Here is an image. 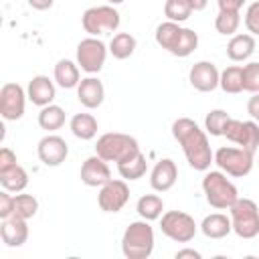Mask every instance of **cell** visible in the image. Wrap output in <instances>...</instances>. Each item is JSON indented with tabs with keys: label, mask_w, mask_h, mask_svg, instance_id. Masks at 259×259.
<instances>
[{
	"label": "cell",
	"mask_w": 259,
	"mask_h": 259,
	"mask_svg": "<svg viewBox=\"0 0 259 259\" xmlns=\"http://www.w3.org/2000/svg\"><path fill=\"white\" fill-rule=\"evenodd\" d=\"M146 170H148V162H146V156L142 152H138L132 158L117 164V172L123 180H138L146 174Z\"/></svg>",
	"instance_id": "obj_24"
},
{
	"label": "cell",
	"mask_w": 259,
	"mask_h": 259,
	"mask_svg": "<svg viewBox=\"0 0 259 259\" xmlns=\"http://www.w3.org/2000/svg\"><path fill=\"white\" fill-rule=\"evenodd\" d=\"M229 210L233 231L241 239H253L259 235V206L251 198H237Z\"/></svg>",
	"instance_id": "obj_5"
},
{
	"label": "cell",
	"mask_w": 259,
	"mask_h": 259,
	"mask_svg": "<svg viewBox=\"0 0 259 259\" xmlns=\"http://www.w3.org/2000/svg\"><path fill=\"white\" fill-rule=\"evenodd\" d=\"M184 257L200 259V253H198L196 249H180V251H176V259H184Z\"/></svg>",
	"instance_id": "obj_42"
},
{
	"label": "cell",
	"mask_w": 259,
	"mask_h": 259,
	"mask_svg": "<svg viewBox=\"0 0 259 259\" xmlns=\"http://www.w3.org/2000/svg\"><path fill=\"white\" fill-rule=\"evenodd\" d=\"M127 200H130V188L125 180L111 178L107 184L99 188V194H97V204L103 212H119Z\"/></svg>",
	"instance_id": "obj_12"
},
{
	"label": "cell",
	"mask_w": 259,
	"mask_h": 259,
	"mask_svg": "<svg viewBox=\"0 0 259 259\" xmlns=\"http://www.w3.org/2000/svg\"><path fill=\"white\" fill-rule=\"evenodd\" d=\"M243 91L259 93V63H247L243 67Z\"/></svg>",
	"instance_id": "obj_36"
},
{
	"label": "cell",
	"mask_w": 259,
	"mask_h": 259,
	"mask_svg": "<svg viewBox=\"0 0 259 259\" xmlns=\"http://www.w3.org/2000/svg\"><path fill=\"white\" fill-rule=\"evenodd\" d=\"M160 231L176 241V243H188L194 239L198 227L194 223V219L188 214V212H182V210H168L160 217Z\"/></svg>",
	"instance_id": "obj_8"
},
{
	"label": "cell",
	"mask_w": 259,
	"mask_h": 259,
	"mask_svg": "<svg viewBox=\"0 0 259 259\" xmlns=\"http://www.w3.org/2000/svg\"><path fill=\"white\" fill-rule=\"evenodd\" d=\"M188 2H190V6H192L194 12H196V10H204L206 4H208V0H188Z\"/></svg>",
	"instance_id": "obj_44"
},
{
	"label": "cell",
	"mask_w": 259,
	"mask_h": 259,
	"mask_svg": "<svg viewBox=\"0 0 259 259\" xmlns=\"http://www.w3.org/2000/svg\"><path fill=\"white\" fill-rule=\"evenodd\" d=\"M0 237L6 247H22L28 239V225L26 219H20L16 214H10L2 219L0 225Z\"/></svg>",
	"instance_id": "obj_16"
},
{
	"label": "cell",
	"mask_w": 259,
	"mask_h": 259,
	"mask_svg": "<svg viewBox=\"0 0 259 259\" xmlns=\"http://www.w3.org/2000/svg\"><path fill=\"white\" fill-rule=\"evenodd\" d=\"M247 113L255 121H259V93H253V97H249V101H247Z\"/></svg>",
	"instance_id": "obj_40"
},
{
	"label": "cell",
	"mask_w": 259,
	"mask_h": 259,
	"mask_svg": "<svg viewBox=\"0 0 259 259\" xmlns=\"http://www.w3.org/2000/svg\"><path fill=\"white\" fill-rule=\"evenodd\" d=\"M36 154H38V160L45 166H61L65 162V158L69 156V146L61 136L51 134V136H45L38 142Z\"/></svg>",
	"instance_id": "obj_14"
},
{
	"label": "cell",
	"mask_w": 259,
	"mask_h": 259,
	"mask_svg": "<svg viewBox=\"0 0 259 259\" xmlns=\"http://www.w3.org/2000/svg\"><path fill=\"white\" fill-rule=\"evenodd\" d=\"M107 2H109V4H111V6H113V4H121V2H123V0H107Z\"/></svg>",
	"instance_id": "obj_45"
},
{
	"label": "cell",
	"mask_w": 259,
	"mask_h": 259,
	"mask_svg": "<svg viewBox=\"0 0 259 259\" xmlns=\"http://www.w3.org/2000/svg\"><path fill=\"white\" fill-rule=\"evenodd\" d=\"M55 81L59 87L63 89H73L81 83V73H79V65H75L69 59H61L55 65Z\"/></svg>",
	"instance_id": "obj_22"
},
{
	"label": "cell",
	"mask_w": 259,
	"mask_h": 259,
	"mask_svg": "<svg viewBox=\"0 0 259 259\" xmlns=\"http://www.w3.org/2000/svg\"><path fill=\"white\" fill-rule=\"evenodd\" d=\"M188 81L190 85L200 91V93H210L219 87V81H221V73L217 69L214 63L210 61H198L190 67V73H188Z\"/></svg>",
	"instance_id": "obj_13"
},
{
	"label": "cell",
	"mask_w": 259,
	"mask_h": 259,
	"mask_svg": "<svg viewBox=\"0 0 259 259\" xmlns=\"http://www.w3.org/2000/svg\"><path fill=\"white\" fill-rule=\"evenodd\" d=\"M138 152H140L138 140L132 138L130 134H121V132L103 134L101 138H97V144H95L97 156H101L107 162H117V164L132 158Z\"/></svg>",
	"instance_id": "obj_3"
},
{
	"label": "cell",
	"mask_w": 259,
	"mask_h": 259,
	"mask_svg": "<svg viewBox=\"0 0 259 259\" xmlns=\"http://www.w3.org/2000/svg\"><path fill=\"white\" fill-rule=\"evenodd\" d=\"M107 59V47L97 36H87L77 45V65L85 73H99Z\"/></svg>",
	"instance_id": "obj_9"
},
{
	"label": "cell",
	"mask_w": 259,
	"mask_h": 259,
	"mask_svg": "<svg viewBox=\"0 0 259 259\" xmlns=\"http://www.w3.org/2000/svg\"><path fill=\"white\" fill-rule=\"evenodd\" d=\"M219 2V10H241V6L245 4V0H217Z\"/></svg>",
	"instance_id": "obj_41"
},
{
	"label": "cell",
	"mask_w": 259,
	"mask_h": 259,
	"mask_svg": "<svg viewBox=\"0 0 259 259\" xmlns=\"http://www.w3.org/2000/svg\"><path fill=\"white\" fill-rule=\"evenodd\" d=\"M223 136L229 142H233L239 148H245L253 154L259 148V125H257V121H241V119L231 117L227 121L225 130H223Z\"/></svg>",
	"instance_id": "obj_10"
},
{
	"label": "cell",
	"mask_w": 259,
	"mask_h": 259,
	"mask_svg": "<svg viewBox=\"0 0 259 259\" xmlns=\"http://www.w3.org/2000/svg\"><path fill=\"white\" fill-rule=\"evenodd\" d=\"M38 125L47 132H55L61 130L65 125V109L59 105H45L38 113Z\"/></svg>",
	"instance_id": "obj_26"
},
{
	"label": "cell",
	"mask_w": 259,
	"mask_h": 259,
	"mask_svg": "<svg viewBox=\"0 0 259 259\" xmlns=\"http://www.w3.org/2000/svg\"><path fill=\"white\" fill-rule=\"evenodd\" d=\"M0 184L8 192H22L28 186V174L22 166H14L6 172H0Z\"/></svg>",
	"instance_id": "obj_25"
},
{
	"label": "cell",
	"mask_w": 259,
	"mask_h": 259,
	"mask_svg": "<svg viewBox=\"0 0 259 259\" xmlns=\"http://www.w3.org/2000/svg\"><path fill=\"white\" fill-rule=\"evenodd\" d=\"M200 231L208 239H223V237H227L233 231L231 217H227L223 212H212V214H208V217L202 219Z\"/></svg>",
	"instance_id": "obj_20"
},
{
	"label": "cell",
	"mask_w": 259,
	"mask_h": 259,
	"mask_svg": "<svg viewBox=\"0 0 259 259\" xmlns=\"http://www.w3.org/2000/svg\"><path fill=\"white\" fill-rule=\"evenodd\" d=\"M176 178H178L176 162L170 158H162L160 162H156V166L150 174V184L156 192H166L176 184Z\"/></svg>",
	"instance_id": "obj_17"
},
{
	"label": "cell",
	"mask_w": 259,
	"mask_h": 259,
	"mask_svg": "<svg viewBox=\"0 0 259 259\" xmlns=\"http://www.w3.org/2000/svg\"><path fill=\"white\" fill-rule=\"evenodd\" d=\"M180 30H182V26H178V22L166 20V22H162V24L156 28V42H158L162 49H166V51L170 53V51L174 49L178 36H180Z\"/></svg>",
	"instance_id": "obj_30"
},
{
	"label": "cell",
	"mask_w": 259,
	"mask_h": 259,
	"mask_svg": "<svg viewBox=\"0 0 259 259\" xmlns=\"http://www.w3.org/2000/svg\"><path fill=\"white\" fill-rule=\"evenodd\" d=\"M69 125L73 136L79 140H93L97 136V119L91 113H75Z\"/></svg>",
	"instance_id": "obj_23"
},
{
	"label": "cell",
	"mask_w": 259,
	"mask_h": 259,
	"mask_svg": "<svg viewBox=\"0 0 259 259\" xmlns=\"http://www.w3.org/2000/svg\"><path fill=\"white\" fill-rule=\"evenodd\" d=\"M241 24V16H239V10H219L217 18H214V28L219 34H225V36H233L237 32Z\"/></svg>",
	"instance_id": "obj_31"
},
{
	"label": "cell",
	"mask_w": 259,
	"mask_h": 259,
	"mask_svg": "<svg viewBox=\"0 0 259 259\" xmlns=\"http://www.w3.org/2000/svg\"><path fill=\"white\" fill-rule=\"evenodd\" d=\"M26 93L18 83H4L0 89V115L8 121H16L24 115Z\"/></svg>",
	"instance_id": "obj_11"
},
{
	"label": "cell",
	"mask_w": 259,
	"mask_h": 259,
	"mask_svg": "<svg viewBox=\"0 0 259 259\" xmlns=\"http://www.w3.org/2000/svg\"><path fill=\"white\" fill-rule=\"evenodd\" d=\"M196 47H198V34L192 28H182L180 36H178V40L170 53L174 57H188L190 53H194Z\"/></svg>",
	"instance_id": "obj_32"
},
{
	"label": "cell",
	"mask_w": 259,
	"mask_h": 259,
	"mask_svg": "<svg viewBox=\"0 0 259 259\" xmlns=\"http://www.w3.org/2000/svg\"><path fill=\"white\" fill-rule=\"evenodd\" d=\"M221 89L225 93H241L243 91V67L239 65H231L225 71H221V81H219Z\"/></svg>",
	"instance_id": "obj_28"
},
{
	"label": "cell",
	"mask_w": 259,
	"mask_h": 259,
	"mask_svg": "<svg viewBox=\"0 0 259 259\" xmlns=\"http://www.w3.org/2000/svg\"><path fill=\"white\" fill-rule=\"evenodd\" d=\"M192 12L194 10L188 0H166V4H164V14L172 22H184L190 18Z\"/></svg>",
	"instance_id": "obj_33"
},
{
	"label": "cell",
	"mask_w": 259,
	"mask_h": 259,
	"mask_svg": "<svg viewBox=\"0 0 259 259\" xmlns=\"http://www.w3.org/2000/svg\"><path fill=\"white\" fill-rule=\"evenodd\" d=\"M14 214V196L8 190L0 192V219H6Z\"/></svg>",
	"instance_id": "obj_38"
},
{
	"label": "cell",
	"mask_w": 259,
	"mask_h": 259,
	"mask_svg": "<svg viewBox=\"0 0 259 259\" xmlns=\"http://www.w3.org/2000/svg\"><path fill=\"white\" fill-rule=\"evenodd\" d=\"M255 53V38L253 34H233L227 45V57L231 61H247Z\"/></svg>",
	"instance_id": "obj_21"
},
{
	"label": "cell",
	"mask_w": 259,
	"mask_h": 259,
	"mask_svg": "<svg viewBox=\"0 0 259 259\" xmlns=\"http://www.w3.org/2000/svg\"><path fill=\"white\" fill-rule=\"evenodd\" d=\"M172 136L182 146V152L186 156V162L194 170H208L214 162V154L210 150L206 134L198 127V123L190 117H178L172 123Z\"/></svg>",
	"instance_id": "obj_1"
},
{
	"label": "cell",
	"mask_w": 259,
	"mask_h": 259,
	"mask_svg": "<svg viewBox=\"0 0 259 259\" xmlns=\"http://www.w3.org/2000/svg\"><path fill=\"white\" fill-rule=\"evenodd\" d=\"M38 210V200L32 194H16L14 196V214L20 219H32Z\"/></svg>",
	"instance_id": "obj_34"
},
{
	"label": "cell",
	"mask_w": 259,
	"mask_h": 259,
	"mask_svg": "<svg viewBox=\"0 0 259 259\" xmlns=\"http://www.w3.org/2000/svg\"><path fill=\"white\" fill-rule=\"evenodd\" d=\"M81 24H83V30L89 32L91 36L109 34V32H115L119 26V12L113 6H93L83 12Z\"/></svg>",
	"instance_id": "obj_7"
},
{
	"label": "cell",
	"mask_w": 259,
	"mask_h": 259,
	"mask_svg": "<svg viewBox=\"0 0 259 259\" xmlns=\"http://www.w3.org/2000/svg\"><path fill=\"white\" fill-rule=\"evenodd\" d=\"M136 210L138 214L144 219V221H156L162 217V210H164V202L158 194H144L138 204H136Z\"/></svg>",
	"instance_id": "obj_27"
},
{
	"label": "cell",
	"mask_w": 259,
	"mask_h": 259,
	"mask_svg": "<svg viewBox=\"0 0 259 259\" xmlns=\"http://www.w3.org/2000/svg\"><path fill=\"white\" fill-rule=\"evenodd\" d=\"M253 152L235 146H223L214 152V164L229 176L243 178L253 168Z\"/></svg>",
	"instance_id": "obj_6"
},
{
	"label": "cell",
	"mask_w": 259,
	"mask_h": 259,
	"mask_svg": "<svg viewBox=\"0 0 259 259\" xmlns=\"http://www.w3.org/2000/svg\"><path fill=\"white\" fill-rule=\"evenodd\" d=\"M245 26L251 34L259 36V0L249 4L247 12H245Z\"/></svg>",
	"instance_id": "obj_37"
},
{
	"label": "cell",
	"mask_w": 259,
	"mask_h": 259,
	"mask_svg": "<svg viewBox=\"0 0 259 259\" xmlns=\"http://www.w3.org/2000/svg\"><path fill=\"white\" fill-rule=\"evenodd\" d=\"M202 190L206 194V200L212 208H231L235 204V200L239 198L237 186L223 174L217 170H210L204 174L202 178Z\"/></svg>",
	"instance_id": "obj_4"
},
{
	"label": "cell",
	"mask_w": 259,
	"mask_h": 259,
	"mask_svg": "<svg viewBox=\"0 0 259 259\" xmlns=\"http://www.w3.org/2000/svg\"><path fill=\"white\" fill-rule=\"evenodd\" d=\"M26 95H28V99H30L34 105H38V107L51 105L53 99H55V83H53L47 75H34V77L28 81Z\"/></svg>",
	"instance_id": "obj_19"
},
{
	"label": "cell",
	"mask_w": 259,
	"mask_h": 259,
	"mask_svg": "<svg viewBox=\"0 0 259 259\" xmlns=\"http://www.w3.org/2000/svg\"><path fill=\"white\" fill-rule=\"evenodd\" d=\"M136 45H138V42H136V38H134L130 32H117V34L111 38V42H109V53H111L115 59L123 61V59H127V57L134 55Z\"/></svg>",
	"instance_id": "obj_29"
},
{
	"label": "cell",
	"mask_w": 259,
	"mask_h": 259,
	"mask_svg": "<svg viewBox=\"0 0 259 259\" xmlns=\"http://www.w3.org/2000/svg\"><path fill=\"white\" fill-rule=\"evenodd\" d=\"M77 99L87 109L99 107L103 103V99H105V87H103V83L99 79H95V77L81 79V83L77 85Z\"/></svg>",
	"instance_id": "obj_18"
},
{
	"label": "cell",
	"mask_w": 259,
	"mask_h": 259,
	"mask_svg": "<svg viewBox=\"0 0 259 259\" xmlns=\"http://www.w3.org/2000/svg\"><path fill=\"white\" fill-rule=\"evenodd\" d=\"M111 180V170L107 166V160H103L101 156H89L83 166H81V182L87 186H103Z\"/></svg>",
	"instance_id": "obj_15"
},
{
	"label": "cell",
	"mask_w": 259,
	"mask_h": 259,
	"mask_svg": "<svg viewBox=\"0 0 259 259\" xmlns=\"http://www.w3.org/2000/svg\"><path fill=\"white\" fill-rule=\"evenodd\" d=\"M14 166H16V154L10 148L4 146L0 150V172H6L10 168H14Z\"/></svg>",
	"instance_id": "obj_39"
},
{
	"label": "cell",
	"mask_w": 259,
	"mask_h": 259,
	"mask_svg": "<svg viewBox=\"0 0 259 259\" xmlns=\"http://www.w3.org/2000/svg\"><path fill=\"white\" fill-rule=\"evenodd\" d=\"M55 0H28V4L34 8V10H47L53 6Z\"/></svg>",
	"instance_id": "obj_43"
},
{
	"label": "cell",
	"mask_w": 259,
	"mask_h": 259,
	"mask_svg": "<svg viewBox=\"0 0 259 259\" xmlns=\"http://www.w3.org/2000/svg\"><path fill=\"white\" fill-rule=\"evenodd\" d=\"M229 119H231V115L225 109H212L204 117V127L210 136H223V130H225Z\"/></svg>",
	"instance_id": "obj_35"
},
{
	"label": "cell",
	"mask_w": 259,
	"mask_h": 259,
	"mask_svg": "<svg viewBox=\"0 0 259 259\" xmlns=\"http://www.w3.org/2000/svg\"><path fill=\"white\" fill-rule=\"evenodd\" d=\"M121 251L127 259H146L154 251V229L148 221H134L121 237Z\"/></svg>",
	"instance_id": "obj_2"
}]
</instances>
